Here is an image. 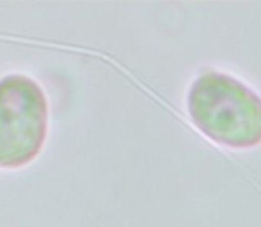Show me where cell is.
I'll return each mask as SVG.
<instances>
[{
	"mask_svg": "<svg viewBox=\"0 0 261 227\" xmlns=\"http://www.w3.org/2000/svg\"><path fill=\"white\" fill-rule=\"evenodd\" d=\"M48 126L43 89L23 75L0 80V167H21L41 151Z\"/></svg>",
	"mask_w": 261,
	"mask_h": 227,
	"instance_id": "obj_2",
	"label": "cell"
},
{
	"mask_svg": "<svg viewBox=\"0 0 261 227\" xmlns=\"http://www.w3.org/2000/svg\"><path fill=\"white\" fill-rule=\"evenodd\" d=\"M192 123L217 144L249 149L261 144V96L226 73L208 71L187 96Z\"/></svg>",
	"mask_w": 261,
	"mask_h": 227,
	"instance_id": "obj_1",
	"label": "cell"
}]
</instances>
